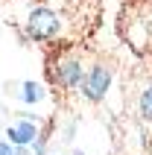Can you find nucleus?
<instances>
[{
    "mask_svg": "<svg viewBox=\"0 0 152 155\" xmlns=\"http://www.w3.org/2000/svg\"><path fill=\"white\" fill-rule=\"evenodd\" d=\"M117 32L135 56L152 59V0H129L120 9Z\"/></svg>",
    "mask_w": 152,
    "mask_h": 155,
    "instance_id": "7ed1b4c3",
    "label": "nucleus"
},
{
    "mask_svg": "<svg viewBox=\"0 0 152 155\" xmlns=\"http://www.w3.org/2000/svg\"><path fill=\"white\" fill-rule=\"evenodd\" d=\"M12 152H15V149L9 147V143H3V140H0V155H12Z\"/></svg>",
    "mask_w": 152,
    "mask_h": 155,
    "instance_id": "6e6552de",
    "label": "nucleus"
},
{
    "mask_svg": "<svg viewBox=\"0 0 152 155\" xmlns=\"http://www.w3.org/2000/svg\"><path fill=\"white\" fill-rule=\"evenodd\" d=\"M111 79H114V61H105L102 56H94L91 64H88V70H85L79 94H82L88 103H100L102 97L108 94Z\"/></svg>",
    "mask_w": 152,
    "mask_h": 155,
    "instance_id": "39448f33",
    "label": "nucleus"
},
{
    "mask_svg": "<svg viewBox=\"0 0 152 155\" xmlns=\"http://www.w3.org/2000/svg\"><path fill=\"white\" fill-rule=\"evenodd\" d=\"M21 91H24V94H21V97H24V103H38V100L44 97V88L35 85V82H24Z\"/></svg>",
    "mask_w": 152,
    "mask_h": 155,
    "instance_id": "0eeeda50",
    "label": "nucleus"
},
{
    "mask_svg": "<svg viewBox=\"0 0 152 155\" xmlns=\"http://www.w3.org/2000/svg\"><path fill=\"white\" fill-rule=\"evenodd\" d=\"M97 21H100L97 0H64L61 12H56L53 6H35L24 24V32L32 41L76 44L97 29Z\"/></svg>",
    "mask_w": 152,
    "mask_h": 155,
    "instance_id": "f257e3e1",
    "label": "nucleus"
},
{
    "mask_svg": "<svg viewBox=\"0 0 152 155\" xmlns=\"http://www.w3.org/2000/svg\"><path fill=\"white\" fill-rule=\"evenodd\" d=\"M91 59L82 44H59L56 50L47 56V76L53 88L61 94H79Z\"/></svg>",
    "mask_w": 152,
    "mask_h": 155,
    "instance_id": "f03ea898",
    "label": "nucleus"
},
{
    "mask_svg": "<svg viewBox=\"0 0 152 155\" xmlns=\"http://www.w3.org/2000/svg\"><path fill=\"white\" fill-rule=\"evenodd\" d=\"M126 105L137 114V120L152 126V68L137 64L126 79Z\"/></svg>",
    "mask_w": 152,
    "mask_h": 155,
    "instance_id": "20e7f679",
    "label": "nucleus"
},
{
    "mask_svg": "<svg viewBox=\"0 0 152 155\" xmlns=\"http://www.w3.org/2000/svg\"><path fill=\"white\" fill-rule=\"evenodd\" d=\"M9 140L15 147H29L35 140V123L32 120H21L15 126H9Z\"/></svg>",
    "mask_w": 152,
    "mask_h": 155,
    "instance_id": "423d86ee",
    "label": "nucleus"
}]
</instances>
